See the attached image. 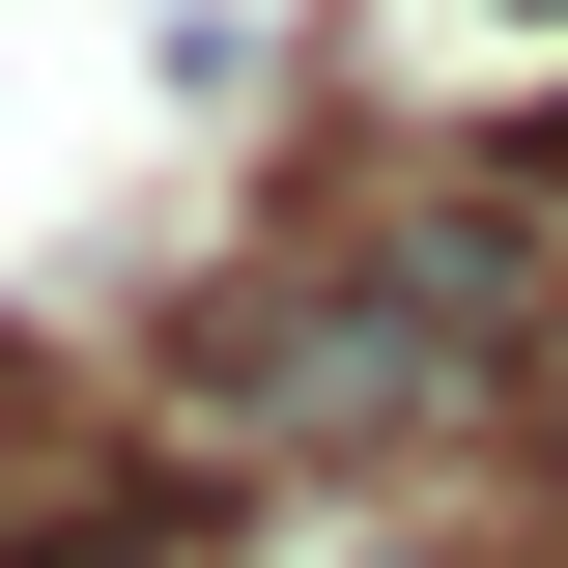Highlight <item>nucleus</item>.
<instances>
[{
  "label": "nucleus",
  "instance_id": "f257e3e1",
  "mask_svg": "<svg viewBox=\"0 0 568 568\" xmlns=\"http://www.w3.org/2000/svg\"><path fill=\"white\" fill-rule=\"evenodd\" d=\"M114 568H171V540H114Z\"/></svg>",
  "mask_w": 568,
  "mask_h": 568
}]
</instances>
